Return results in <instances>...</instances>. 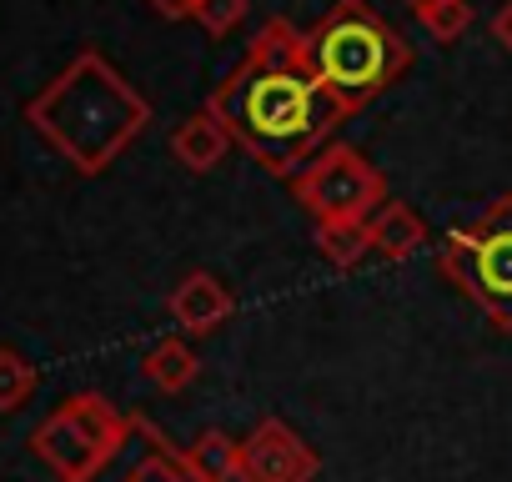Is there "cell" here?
Masks as SVG:
<instances>
[{
	"mask_svg": "<svg viewBox=\"0 0 512 482\" xmlns=\"http://www.w3.org/2000/svg\"><path fill=\"white\" fill-rule=\"evenodd\" d=\"M81 482H206V477L191 467L186 447H176L151 417L131 412L121 447Z\"/></svg>",
	"mask_w": 512,
	"mask_h": 482,
	"instance_id": "52a82bcc",
	"label": "cell"
},
{
	"mask_svg": "<svg viewBox=\"0 0 512 482\" xmlns=\"http://www.w3.org/2000/svg\"><path fill=\"white\" fill-rule=\"evenodd\" d=\"M146 6H151L161 21H191V16H196V0H146Z\"/></svg>",
	"mask_w": 512,
	"mask_h": 482,
	"instance_id": "ac0fdd59",
	"label": "cell"
},
{
	"mask_svg": "<svg viewBox=\"0 0 512 482\" xmlns=\"http://www.w3.org/2000/svg\"><path fill=\"white\" fill-rule=\"evenodd\" d=\"M236 141H231V131L201 106V111H191L176 131H171V156L186 166V171H211L226 151H231Z\"/></svg>",
	"mask_w": 512,
	"mask_h": 482,
	"instance_id": "8fae6325",
	"label": "cell"
},
{
	"mask_svg": "<svg viewBox=\"0 0 512 482\" xmlns=\"http://www.w3.org/2000/svg\"><path fill=\"white\" fill-rule=\"evenodd\" d=\"M317 472H322V457L282 417H262L241 437L236 482H317Z\"/></svg>",
	"mask_w": 512,
	"mask_h": 482,
	"instance_id": "ba28073f",
	"label": "cell"
},
{
	"mask_svg": "<svg viewBox=\"0 0 512 482\" xmlns=\"http://www.w3.org/2000/svg\"><path fill=\"white\" fill-rule=\"evenodd\" d=\"M417 21H422L427 36H437L442 46H452L472 26V0H437V6H422L417 11Z\"/></svg>",
	"mask_w": 512,
	"mask_h": 482,
	"instance_id": "2e32d148",
	"label": "cell"
},
{
	"mask_svg": "<svg viewBox=\"0 0 512 482\" xmlns=\"http://www.w3.org/2000/svg\"><path fill=\"white\" fill-rule=\"evenodd\" d=\"M206 111L272 176H297L317 156V146L347 121L342 101L307 61V36L282 16L256 31L241 66L211 91Z\"/></svg>",
	"mask_w": 512,
	"mask_h": 482,
	"instance_id": "6da1fadb",
	"label": "cell"
},
{
	"mask_svg": "<svg viewBox=\"0 0 512 482\" xmlns=\"http://www.w3.org/2000/svg\"><path fill=\"white\" fill-rule=\"evenodd\" d=\"M367 236H372V257H382V262H407V257L422 252L427 226H422V216H417L407 201H382V206L367 216Z\"/></svg>",
	"mask_w": 512,
	"mask_h": 482,
	"instance_id": "30bf717a",
	"label": "cell"
},
{
	"mask_svg": "<svg viewBox=\"0 0 512 482\" xmlns=\"http://www.w3.org/2000/svg\"><path fill=\"white\" fill-rule=\"evenodd\" d=\"M186 457H191V467H196L206 482H236V472H241V442L226 437L221 427H206V432L186 447Z\"/></svg>",
	"mask_w": 512,
	"mask_h": 482,
	"instance_id": "5bb4252c",
	"label": "cell"
},
{
	"mask_svg": "<svg viewBox=\"0 0 512 482\" xmlns=\"http://www.w3.org/2000/svg\"><path fill=\"white\" fill-rule=\"evenodd\" d=\"M307 61L322 76V86L342 101V111L357 116L412 71V46L367 0H337L307 31Z\"/></svg>",
	"mask_w": 512,
	"mask_h": 482,
	"instance_id": "3957f363",
	"label": "cell"
},
{
	"mask_svg": "<svg viewBox=\"0 0 512 482\" xmlns=\"http://www.w3.org/2000/svg\"><path fill=\"white\" fill-rule=\"evenodd\" d=\"M166 307H171V322H176L181 332H191V337H211V332L236 312V297L226 292L221 277H211V272H191V277H181V282L171 287Z\"/></svg>",
	"mask_w": 512,
	"mask_h": 482,
	"instance_id": "9c48e42d",
	"label": "cell"
},
{
	"mask_svg": "<svg viewBox=\"0 0 512 482\" xmlns=\"http://www.w3.org/2000/svg\"><path fill=\"white\" fill-rule=\"evenodd\" d=\"M437 267L467 302L487 312L497 332H512V196H497L477 221L452 226Z\"/></svg>",
	"mask_w": 512,
	"mask_h": 482,
	"instance_id": "277c9868",
	"label": "cell"
},
{
	"mask_svg": "<svg viewBox=\"0 0 512 482\" xmlns=\"http://www.w3.org/2000/svg\"><path fill=\"white\" fill-rule=\"evenodd\" d=\"M292 191H297V201L317 221H367L387 201L382 171L357 146H327V151H317L292 176Z\"/></svg>",
	"mask_w": 512,
	"mask_h": 482,
	"instance_id": "8992f818",
	"label": "cell"
},
{
	"mask_svg": "<svg viewBox=\"0 0 512 482\" xmlns=\"http://www.w3.org/2000/svg\"><path fill=\"white\" fill-rule=\"evenodd\" d=\"M241 16H246V0H196V16L191 21L206 36H226V31L241 26Z\"/></svg>",
	"mask_w": 512,
	"mask_h": 482,
	"instance_id": "e0dca14e",
	"label": "cell"
},
{
	"mask_svg": "<svg viewBox=\"0 0 512 482\" xmlns=\"http://www.w3.org/2000/svg\"><path fill=\"white\" fill-rule=\"evenodd\" d=\"M26 121L81 176H101L146 131L151 106L101 51H81L46 91L26 101Z\"/></svg>",
	"mask_w": 512,
	"mask_h": 482,
	"instance_id": "7a4b0ae2",
	"label": "cell"
},
{
	"mask_svg": "<svg viewBox=\"0 0 512 482\" xmlns=\"http://www.w3.org/2000/svg\"><path fill=\"white\" fill-rule=\"evenodd\" d=\"M126 427L131 412H116L101 392H76L31 432V452L56 472V482H81L121 447Z\"/></svg>",
	"mask_w": 512,
	"mask_h": 482,
	"instance_id": "5b68a950",
	"label": "cell"
},
{
	"mask_svg": "<svg viewBox=\"0 0 512 482\" xmlns=\"http://www.w3.org/2000/svg\"><path fill=\"white\" fill-rule=\"evenodd\" d=\"M317 252L337 267V272H352L372 257V236H367V221H317Z\"/></svg>",
	"mask_w": 512,
	"mask_h": 482,
	"instance_id": "4fadbf2b",
	"label": "cell"
},
{
	"mask_svg": "<svg viewBox=\"0 0 512 482\" xmlns=\"http://www.w3.org/2000/svg\"><path fill=\"white\" fill-rule=\"evenodd\" d=\"M492 36H497V46L512 56V0H507V6L492 16Z\"/></svg>",
	"mask_w": 512,
	"mask_h": 482,
	"instance_id": "d6986e66",
	"label": "cell"
},
{
	"mask_svg": "<svg viewBox=\"0 0 512 482\" xmlns=\"http://www.w3.org/2000/svg\"><path fill=\"white\" fill-rule=\"evenodd\" d=\"M407 6H412V16H417L422 6H437V0H407Z\"/></svg>",
	"mask_w": 512,
	"mask_h": 482,
	"instance_id": "ffe728a7",
	"label": "cell"
},
{
	"mask_svg": "<svg viewBox=\"0 0 512 482\" xmlns=\"http://www.w3.org/2000/svg\"><path fill=\"white\" fill-rule=\"evenodd\" d=\"M196 372H201V362H196V352H191L181 337H161V342L141 357V377H146L156 392H186V387L196 382Z\"/></svg>",
	"mask_w": 512,
	"mask_h": 482,
	"instance_id": "7c38bea8",
	"label": "cell"
},
{
	"mask_svg": "<svg viewBox=\"0 0 512 482\" xmlns=\"http://www.w3.org/2000/svg\"><path fill=\"white\" fill-rule=\"evenodd\" d=\"M36 382H41V372L31 357H21L16 347H0V412L26 407L36 397Z\"/></svg>",
	"mask_w": 512,
	"mask_h": 482,
	"instance_id": "9a60e30c",
	"label": "cell"
}]
</instances>
